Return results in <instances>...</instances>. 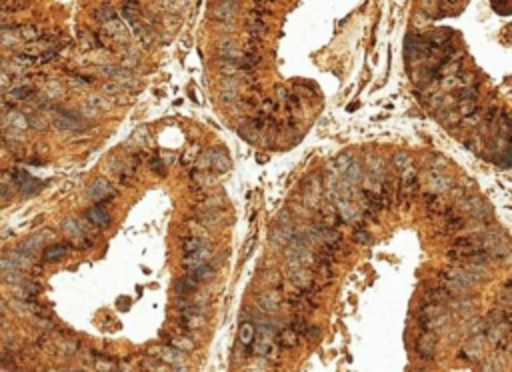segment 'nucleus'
Here are the masks:
<instances>
[{"label":"nucleus","mask_w":512,"mask_h":372,"mask_svg":"<svg viewBox=\"0 0 512 372\" xmlns=\"http://www.w3.org/2000/svg\"><path fill=\"white\" fill-rule=\"evenodd\" d=\"M148 356H152V358H156L158 362H162V364H166V366H184V356H182V352H178V350H174L170 346H150L148 348Z\"/></svg>","instance_id":"obj_1"},{"label":"nucleus","mask_w":512,"mask_h":372,"mask_svg":"<svg viewBox=\"0 0 512 372\" xmlns=\"http://www.w3.org/2000/svg\"><path fill=\"white\" fill-rule=\"evenodd\" d=\"M436 334L434 332H428L424 330L422 334H418L416 342H414V350L416 354L422 358V360H432L434 354H436Z\"/></svg>","instance_id":"obj_2"},{"label":"nucleus","mask_w":512,"mask_h":372,"mask_svg":"<svg viewBox=\"0 0 512 372\" xmlns=\"http://www.w3.org/2000/svg\"><path fill=\"white\" fill-rule=\"evenodd\" d=\"M416 190H418V176H416V172H414L412 168H408V170H404L402 176H400L398 196H400V200L410 202V200L414 198Z\"/></svg>","instance_id":"obj_3"},{"label":"nucleus","mask_w":512,"mask_h":372,"mask_svg":"<svg viewBox=\"0 0 512 372\" xmlns=\"http://www.w3.org/2000/svg\"><path fill=\"white\" fill-rule=\"evenodd\" d=\"M252 346H254V352L260 354V356H264V358H272V356L278 352V342H274L272 336H270L268 332H262L260 336H256V340H254Z\"/></svg>","instance_id":"obj_4"},{"label":"nucleus","mask_w":512,"mask_h":372,"mask_svg":"<svg viewBox=\"0 0 512 372\" xmlns=\"http://www.w3.org/2000/svg\"><path fill=\"white\" fill-rule=\"evenodd\" d=\"M162 340H164V344L166 346H170L174 350H178V352H190V350H194V342H192V338H188L186 334H168V332H162Z\"/></svg>","instance_id":"obj_5"},{"label":"nucleus","mask_w":512,"mask_h":372,"mask_svg":"<svg viewBox=\"0 0 512 372\" xmlns=\"http://www.w3.org/2000/svg\"><path fill=\"white\" fill-rule=\"evenodd\" d=\"M210 258H212L210 250L202 248V250H198V252H194V254H186V256H184V260H182V264H184V268L192 274L194 270H198V268H202L204 264H208V262H210Z\"/></svg>","instance_id":"obj_6"},{"label":"nucleus","mask_w":512,"mask_h":372,"mask_svg":"<svg viewBox=\"0 0 512 372\" xmlns=\"http://www.w3.org/2000/svg\"><path fill=\"white\" fill-rule=\"evenodd\" d=\"M454 296H452V292L446 288V286H432V288H428L426 292H424V304H446L448 300H452Z\"/></svg>","instance_id":"obj_7"},{"label":"nucleus","mask_w":512,"mask_h":372,"mask_svg":"<svg viewBox=\"0 0 512 372\" xmlns=\"http://www.w3.org/2000/svg\"><path fill=\"white\" fill-rule=\"evenodd\" d=\"M424 204H426V210H428V214L432 218H440V216L444 218V214L448 212V206H444L440 194H436V192L424 194Z\"/></svg>","instance_id":"obj_8"},{"label":"nucleus","mask_w":512,"mask_h":372,"mask_svg":"<svg viewBox=\"0 0 512 372\" xmlns=\"http://www.w3.org/2000/svg\"><path fill=\"white\" fill-rule=\"evenodd\" d=\"M246 26H248L250 34H252V36H258V38H262V36L266 34V28H268V24H266V20L262 18V12H260V10H254V12L248 14Z\"/></svg>","instance_id":"obj_9"},{"label":"nucleus","mask_w":512,"mask_h":372,"mask_svg":"<svg viewBox=\"0 0 512 372\" xmlns=\"http://www.w3.org/2000/svg\"><path fill=\"white\" fill-rule=\"evenodd\" d=\"M462 204H464V208H466L474 218H478V220H484V218L488 216V212H490V206L484 204V202L478 200V198H464Z\"/></svg>","instance_id":"obj_10"},{"label":"nucleus","mask_w":512,"mask_h":372,"mask_svg":"<svg viewBox=\"0 0 512 372\" xmlns=\"http://www.w3.org/2000/svg\"><path fill=\"white\" fill-rule=\"evenodd\" d=\"M276 342L280 348H296L298 342H300V334L294 330V328H282L278 334H276Z\"/></svg>","instance_id":"obj_11"},{"label":"nucleus","mask_w":512,"mask_h":372,"mask_svg":"<svg viewBox=\"0 0 512 372\" xmlns=\"http://www.w3.org/2000/svg\"><path fill=\"white\" fill-rule=\"evenodd\" d=\"M12 178H14V184L18 186L24 194L36 192V190L40 188V182H38V180H34L32 176H28V174H26V172H22V170H16V172L12 174Z\"/></svg>","instance_id":"obj_12"},{"label":"nucleus","mask_w":512,"mask_h":372,"mask_svg":"<svg viewBox=\"0 0 512 372\" xmlns=\"http://www.w3.org/2000/svg\"><path fill=\"white\" fill-rule=\"evenodd\" d=\"M464 228V220L460 214H456L452 208H448V212L444 214V222H442V232L444 234H454L456 230Z\"/></svg>","instance_id":"obj_13"},{"label":"nucleus","mask_w":512,"mask_h":372,"mask_svg":"<svg viewBox=\"0 0 512 372\" xmlns=\"http://www.w3.org/2000/svg\"><path fill=\"white\" fill-rule=\"evenodd\" d=\"M206 162H208V166H210L212 170H216V172H224V170L230 166L226 152H224V150H218V148L210 150V154H208V160H206Z\"/></svg>","instance_id":"obj_14"},{"label":"nucleus","mask_w":512,"mask_h":372,"mask_svg":"<svg viewBox=\"0 0 512 372\" xmlns=\"http://www.w3.org/2000/svg\"><path fill=\"white\" fill-rule=\"evenodd\" d=\"M198 280L194 278V276H184V278H180L178 282H176V294L180 296V298H188V296H192L196 290H198Z\"/></svg>","instance_id":"obj_15"},{"label":"nucleus","mask_w":512,"mask_h":372,"mask_svg":"<svg viewBox=\"0 0 512 372\" xmlns=\"http://www.w3.org/2000/svg\"><path fill=\"white\" fill-rule=\"evenodd\" d=\"M86 216H88V220L92 222V224H96V226H108V222H110V214H108V210L102 206V204H94L88 212H86Z\"/></svg>","instance_id":"obj_16"},{"label":"nucleus","mask_w":512,"mask_h":372,"mask_svg":"<svg viewBox=\"0 0 512 372\" xmlns=\"http://www.w3.org/2000/svg\"><path fill=\"white\" fill-rule=\"evenodd\" d=\"M258 306L264 310V312H276L278 310V306H280V294L274 290H268V292H264V294H260V298H258Z\"/></svg>","instance_id":"obj_17"},{"label":"nucleus","mask_w":512,"mask_h":372,"mask_svg":"<svg viewBox=\"0 0 512 372\" xmlns=\"http://www.w3.org/2000/svg\"><path fill=\"white\" fill-rule=\"evenodd\" d=\"M256 340V326L250 322V320H244L240 326H238V342L242 346H252Z\"/></svg>","instance_id":"obj_18"},{"label":"nucleus","mask_w":512,"mask_h":372,"mask_svg":"<svg viewBox=\"0 0 512 372\" xmlns=\"http://www.w3.org/2000/svg\"><path fill=\"white\" fill-rule=\"evenodd\" d=\"M112 186L108 184L104 178H98L94 184H92V190H90V194L96 198V204H102V200H108L110 196H112Z\"/></svg>","instance_id":"obj_19"},{"label":"nucleus","mask_w":512,"mask_h":372,"mask_svg":"<svg viewBox=\"0 0 512 372\" xmlns=\"http://www.w3.org/2000/svg\"><path fill=\"white\" fill-rule=\"evenodd\" d=\"M56 126L62 128V130H76L80 126V120H78V116L74 112H58Z\"/></svg>","instance_id":"obj_20"},{"label":"nucleus","mask_w":512,"mask_h":372,"mask_svg":"<svg viewBox=\"0 0 512 372\" xmlns=\"http://www.w3.org/2000/svg\"><path fill=\"white\" fill-rule=\"evenodd\" d=\"M234 10H236V4H232V2L212 4V18H216V20H230Z\"/></svg>","instance_id":"obj_21"},{"label":"nucleus","mask_w":512,"mask_h":372,"mask_svg":"<svg viewBox=\"0 0 512 372\" xmlns=\"http://www.w3.org/2000/svg\"><path fill=\"white\" fill-rule=\"evenodd\" d=\"M68 246L66 244H50L48 248H44V260L46 262H56L66 254Z\"/></svg>","instance_id":"obj_22"},{"label":"nucleus","mask_w":512,"mask_h":372,"mask_svg":"<svg viewBox=\"0 0 512 372\" xmlns=\"http://www.w3.org/2000/svg\"><path fill=\"white\" fill-rule=\"evenodd\" d=\"M458 114L464 118H470L474 114H480V106L478 100H466V102H458Z\"/></svg>","instance_id":"obj_23"},{"label":"nucleus","mask_w":512,"mask_h":372,"mask_svg":"<svg viewBox=\"0 0 512 372\" xmlns=\"http://www.w3.org/2000/svg\"><path fill=\"white\" fill-rule=\"evenodd\" d=\"M198 218H200V224H204V226H220L224 222L222 212H214V210H206V212L198 214Z\"/></svg>","instance_id":"obj_24"},{"label":"nucleus","mask_w":512,"mask_h":372,"mask_svg":"<svg viewBox=\"0 0 512 372\" xmlns=\"http://www.w3.org/2000/svg\"><path fill=\"white\" fill-rule=\"evenodd\" d=\"M202 248H204V246H202V242H200L198 236H184V238H182L184 256H186V254H194V252H198V250H202Z\"/></svg>","instance_id":"obj_25"},{"label":"nucleus","mask_w":512,"mask_h":372,"mask_svg":"<svg viewBox=\"0 0 512 372\" xmlns=\"http://www.w3.org/2000/svg\"><path fill=\"white\" fill-rule=\"evenodd\" d=\"M496 302H498V310H502V312H506V314H512V294L510 292H506L504 288L500 290V294H498V298H496Z\"/></svg>","instance_id":"obj_26"},{"label":"nucleus","mask_w":512,"mask_h":372,"mask_svg":"<svg viewBox=\"0 0 512 372\" xmlns=\"http://www.w3.org/2000/svg\"><path fill=\"white\" fill-rule=\"evenodd\" d=\"M190 276H194L198 282H206V280H210V278L214 276V266H212V264H204L202 268L194 270Z\"/></svg>","instance_id":"obj_27"},{"label":"nucleus","mask_w":512,"mask_h":372,"mask_svg":"<svg viewBox=\"0 0 512 372\" xmlns=\"http://www.w3.org/2000/svg\"><path fill=\"white\" fill-rule=\"evenodd\" d=\"M94 368L100 372H112L116 366H114V362H112L110 358H104V356H100V354H94Z\"/></svg>","instance_id":"obj_28"},{"label":"nucleus","mask_w":512,"mask_h":372,"mask_svg":"<svg viewBox=\"0 0 512 372\" xmlns=\"http://www.w3.org/2000/svg\"><path fill=\"white\" fill-rule=\"evenodd\" d=\"M458 102H466V100H478V86H468V88H462L458 90V96H456Z\"/></svg>","instance_id":"obj_29"},{"label":"nucleus","mask_w":512,"mask_h":372,"mask_svg":"<svg viewBox=\"0 0 512 372\" xmlns=\"http://www.w3.org/2000/svg\"><path fill=\"white\" fill-rule=\"evenodd\" d=\"M28 94H32V88H30V86H18V88H14V90L8 94V98L14 100V102H18V100L28 98Z\"/></svg>","instance_id":"obj_30"},{"label":"nucleus","mask_w":512,"mask_h":372,"mask_svg":"<svg viewBox=\"0 0 512 372\" xmlns=\"http://www.w3.org/2000/svg\"><path fill=\"white\" fill-rule=\"evenodd\" d=\"M94 16H96L98 20H102V22H106V20H114V10H112V8H108V6H102L100 10H96V12H94Z\"/></svg>","instance_id":"obj_31"},{"label":"nucleus","mask_w":512,"mask_h":372,"mask_svg":"<svg viewBox=\"0 0 512 372\" xmlns=\"http://www.w3.org/2000/svg\"><path fill=\"white\" fill-rule=\"evenodd\" d=\"M352 240H354L356 244H368V242H370V232H368V230H354Z\"/></svg>","instance_id":"obj_32"},{"label":"nucleus","mask_w":512,"mask_h":372,"mask_svg":"<svg viewBox=\"0 0 512 372\" xmlns=\"http://www.w3.org/2000/svg\"><path fill=\"white\" fill-rule=\"evenodd\" d=\"M394 164L396 168H402V170H408V164H410V158L406 154H396L394 156Z\"/></svg>","instance_id":"obj_33"},{"label":"nucleus","mask_w":512,"mask_h":372,"mask_svg":"<svg viewBox=\"0 0 512 372\" xmlns=\"http://www.w3.org/2000/svg\"><path fill=\"white\" fill-rule=\"evenodd\" d=\"M492 8L498 12V14H512V2H494Z\"/></svg>","instance_id":"obj_34"},{"label":"nucleus","mask_w":512,"mask_h":372,"mask_svg":"<svg viewBox=\"0 0 512 372\" xmlns=\"http://www.w3.org/2000/svg\"><path fill=\"white\" fill-rule=\"evenodd\" d=\"M22 36H24V40H34V38L40 36V32H38L36 26H26V28L22 30Z\"/></svg>","instance_id":"obj_35"},{"label":"nucleus","mask_w":512,"mask_h":372,"mask_svg":"<svg viewBox=\"0 0 512 372\" xmlns=\"http://www.w3.org/2000/svg\"><path fill=\"white\" fill-rule=\"evenodd\" d=\"M502 156H504V164H506V166H512V146L502 150Z\"/></svg>","instance_id":"obj_36"},{"label":"nucleus","mask_w":512,"mask_h":372,"mask_svg":"<svg viewBox=\"0 0 512 372\" xmlns=\"http://www.w3.org/2000/svg\"><path fill=\"white\" fill-rule=\"evenodd\" d=\"M152 170H154V172H162V162L152 160Z\"/></svg>","instance_id":"obj_37"},{"label":"nucleus","mask_w":512,"mask_h":372,"mask_svg":"<svg viewBox=\"0 0 512 372\" xmlns=\"http://www.w3.org/2000/svg\"><path fill=\"white\" fill-rule=\"evenodd\" d=\"M504 290H506V292H510V294H512V280H508V282H504Z\"/></svg>","instance_id":"obj_38"},{"label":"nucleus","mask_w":512,"mask_h":372,"mask_svg":"<svg viewBox=\"0 0 512 372\" xmlns=\"http://www.w3.org/2000/svg\"><path fill=\"white\" fill-rule=\"evenodd\" d=\"M172 372H188V368H186V366H176Z\"/></svg>","instance_id":"obj_39"}]
</instances>
